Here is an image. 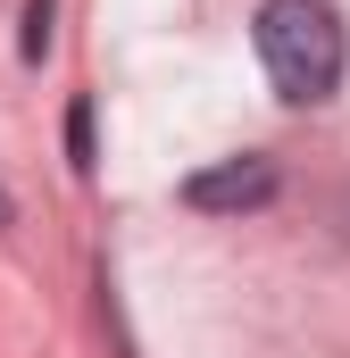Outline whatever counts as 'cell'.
Segmentation results:
<instances>
[{
    "instance_id": "277c9868",
    "label": "cell",
    "mask_w": 350,
    "mask_h": 358,
    "mask_svg": "<svg viewBox=\"0 0 350 358\" xmlns=\"http://www.w3.org/2000/svg\"><path fill=\"white\" fill-rule=\"evenodd\" d=\"M0 225H8V192H0Z\"/></svg>"
},
{
    "instance_id": "6da1fadb",
    "label": "cell",
    "mask_w": 350,
    "mask_h": 358,
    "mask_svg": "<svg viewBox=\"0 0 350 358\" xmlns=\"http://www.w3.org/2000/svg\"><path fill=\"white\" fill-rule=\"evenodd\" d=\"M342 17L326 0H259V67L284 100H326L342 84Z\"/></svg>"
},
{
    "instance_id": "3957f363",
    "label": "cell",
    "mask_w": 350,
    "mask_h": 358,
    "mask_svg": "<svg viewBox=\"0 0 350 358\" xmlns=\"http://www.w3.org/2000/svg\"><path fill=\"white\" fill-rule=\"evenodd\" d=\"M50 50V0H25V59Z\"/></svg>"
},
{
    "instance_id": "7a4b0ae2",
    "label": "cell",
    "mask_w": 350,
    "mask_h": 358,
    "mask_svg": "<svg viewBox=\"0 0 350 358\" xmlns=\"http://www.w3.org/2000/svg\"><path fill=\"white\" fill-rule=\"evenodd\" d=\"M275 192H284L275 159H267V150H242V159H217V167L183 176V208H200V217H242V208H267Z\"/></svg>"
}]
</instances>
